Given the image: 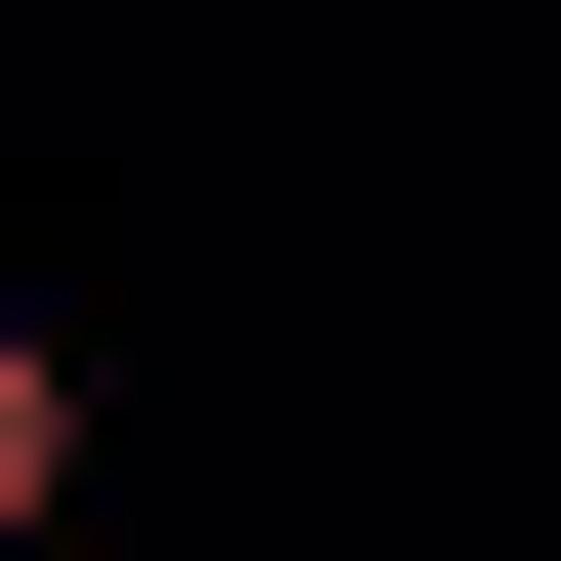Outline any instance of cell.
I'll use <instances>...</instances> for the list:
<instances>
[{
  "instance_id": "obj_1",
  "label": "cell",
  "mask_w": 561,
  "mask_h": 561,
  "mask_svg": "<svg viewBox=\"0 0 561 561\" xmlns=\"http://www.w3.org/2000/svg\"><path fill=\"white\" fill-rule=\"evenodd\" d=\"M81 522V362H41V321H0V561Z\"/></svg>"
}]
</instances>
